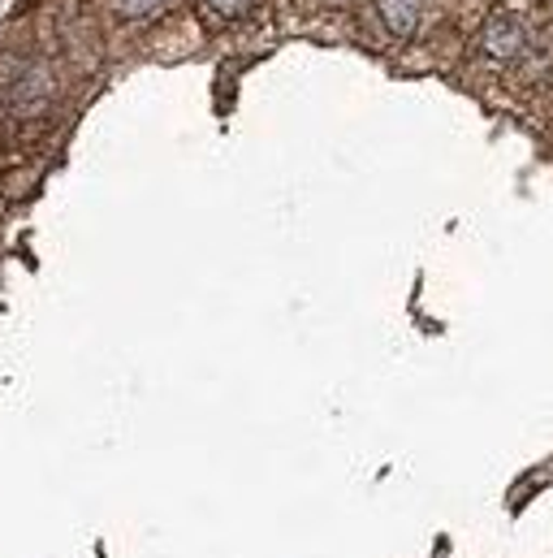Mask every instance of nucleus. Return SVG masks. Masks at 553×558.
<instances>
[{
    "mask_svg": "<svg viewBox=\"0 0 553 558\" xmlns=\"http://www.w3.org/2000/svg\"><path fill=\"white\" fill-rule=\"evenodd\" d=\"M195 4L212 26H230V22H243L251 13V0H195Z\"/></svg>",
    "mask_w": 553,
    "mask_h": 558,
    "instance_id": "nucleus-3",
    "label": "nucleus"
},
{
    "mask_svg": "<svg viewBox=\"0 0 553 558\" xmlns=\"http://www.w3.org/2000/svg\"><path fill=\"white\" fill-rule=\"evenodd\" d=\"M377 13H381V22L390 26L394 39H411L415 26H419V13H423V0H377Z\"/></svg>",
    "mask_w": 553,
    "mask_h": 558,
    "instance_id": "nucleus-2",
    "label": "nucleus"
},
{
    "mask_svg": "<svg viewBox=\"0 0 553 558\" xmlns=\"http://www.w3.org/2000/svg\"><path fill=\"white\" fill-rule=\"evenodd\" d=\"M524 48H528V26H524L519 13H493V17L484 22V31H480V52H484L489 61L506 65V61L524 57Z\"/></svg>",
    "mask_w": 553,
    "mask_h": 558,
    "instance_id": "nucleus-1",
    "label": "nucleus"
},
{
    "mask_svg": "<svg viewBox=\"0 0 553 558\" xmlns=\"http://www.w3.org/2000/svg\"><path fill=\"white\" fill-rule=\"evenodd\" d=\"M109 9H113L118 17H126V22H147V17L164 13L169 0H109Z\"/></svg>",
    "mask_w": 553,
    "mask_h": 558,
    "instance_id": "nucleus-4",
    "label": "nucleus"
}]
</instances>
